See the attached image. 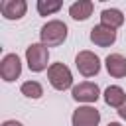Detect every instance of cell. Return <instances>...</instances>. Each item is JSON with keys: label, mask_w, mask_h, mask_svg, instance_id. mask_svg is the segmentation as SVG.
I'll use <instances>...</instances> for the list:
<instances>
[{"label": "cell", "mask_w": 126, "mask_h": 126, "mask_svg": "<svg viewBox=\"0 0 126 126\" xmlns=\"http://www.w3.org/2000/svg\"><path fill=\"white\" fill-rule=\"evenodd\" d=\"M69 28L63 20H47L39 28V41L47 47H57L67 41Z\"/></svg>", "instance_id": "obj_1"}, {"label": "cell", "mask_w": 126, "mask_h": 126, "mask_svg": "<svg viewBox=\"0 0 126 126\" xmlns=\"http://www.w3.org/2000/svg\"><path fill=\"white\" fill-rule=\"evenodd\" d=\"M26 65L32 73H43L49 69V47L41 41L30 43L26 47Z\"/></svg>", "instance_id": "obj_2"}, {"label": "cell", "mask_w": 126, "mask_h": 126, "mask_svg": "<svg viewBox=\"0 0 126 126\" xmlns=\"http://www.w3.org/2000/svg\"><path fill=\"white\" fill-rule=\"evenodd\" d=\"M47 81H49V85H51L55 91H59V93L71 91V89L75 87V79H73L71 69H69L65 63H61V61L49 65V69H47Z\"/></svg>", "instance_id": "obj_3"}, {"label": "cell", "mask_w": 126, "mask_h": 126, "mask_svg": "<svg viewBox=\"0 0 126 126\" xmlns=\"http://www.w3.org/2000/svg\"><path fill=\"white\" fill-rule=\"evenodd\" d=\"M75 67H77L79 75H83L85 79H91V77H96L100 73L102 63H100V57L94 51L83 49L75 55Z\"/></svg>", "instance_id": "obj_4"}, {"label": "cell", "mask_w": 126, "mask_h": 126, "mask_svg": "<svg viewBox=\"0 0 126 126\" xmlns=\"http://www.w3.org/2000/svg\"><path fill=\"white\" fill-rule=\"evenodd\" d=\"M100 96V87L93 81H81L71 89V98L79 104H94Z\"/></svg>", "instance_id": "obj_5"}, {"label": "cell", "mask_w": 126, "mask_h": 126, "mask_svg": "<svg viewBox=\"0 0 126 126\" xmlns=\"http://www.w3.org/2000/svg\"><path fill=\"white\" fill-rule=\"evenodd\" d=\"M100 110L94 104H79L71 114V126H98Z\"/></svg>", "instance_id": "obj_6"}, {"label": "cell", "mask_w": 126, "mask_h": 126, "mask_svg": "<svg viewBox=\"0 0 126 126\" xmlns=\"http://www.w3.org/2000/svg\"><path fill=\"white\" fill-rule=\"evenodd\" d=\"M22 75V59L18 53H6L0 59V77L4 83H14Z\"/></svg>", "instance_id": "obj_7"}, {"label": "cell", "mask_w": 126, "mask_h": 126, "mask_svg": "<svg viewBox=\"0 0 126 126\" xmlns=\"http://www.w3.org/2000/svg\"><path fill=\"white\" fill-rule=\"evenodd\" d=\"M116 37H118V32L116 30H110L102 24H96L91 28V33H89V39L96 45V47H110L116 43Z\"/></svg>", "instance_id": "obj_8"}, {"label": "cell", "mask_w": 126, "mask_h": 126, "mask_svg": "<svg viewBox=\"0 0 126 126\" xmlns=\"http://www.w3.org/2000/svg\"><path fill=\"white\" fill-rule=\"evenodd\" d=\"M28 2L26 0H2L0 2V14L8 22H18L26 16Z\"/></svg>", "instance_id": "obj_9"}, {"label": "cell", "mask_w": 126, "mask_h": 126, "mask_svg": "<svg viewBox=\"0 0 126 126\" xmlns=\"http://www.w3.org/2000/svg\"><path fill=\"white\" fill-rule=\"evenodd\" d=\"M106 73L114 79H124L126 77V57L122 53H108L104 59Z\"/></svg>", "instance_id": "obj_10"}, {"label": "cell", "mask_w": 126, "mask_h": 126, "mask_svg": "<svg viewBox=\"0 0 126 126\" xmlns=\"http://www.w3.org/2000/svg\"><path fill=\"white\" fill-rule=\"evenodd\" d=\"M102 100H104L106 106L118 110V108L126 102V91H124L120 85H108V87L102 91Z\"/></svg>", "instance_id": "obj_11"}, {"label": "cell", "mask_w": 126, "mask_h": 126, "mask_svg": "<svg viewBox=\"0 0 126 126\" xmlns=\"http://www.w3.org/2000/svg\"><path fill=\"white\" fill-rule=\"evenodd\" d=\"M93 10H94V4L91 0H77L69 6V16L75 22H85L93 16Z\"/></svg>", "instance_id": "obj_12"}, {"label": "cell", "mask_w": 126, "mask_h": 126, "mask_svg": "<svg viewBox=\"0 0 126 126\" xmlns=\"http://www.w3.org/2000/svg\"><path fill=\"white\" fill-rule=\"evenodd\" d=\"M100 24L110 30H118L124 24V12L118 8H104L100 12Z\"/></svg>", "instance_id": "obj_13"}, {"label": "cell", "mask_w": 126, "mask_h": 126, "mask_svg": "<svg viewBox=\"0 0 126 126\" xmlns=\"http://www.w3.org/2000/svg\"><path fill=\"white\" fill-rule=\"evenodd\" d=\"M20 93H22L26 98L37 100V98H41V96H43V85H41L39 81L30 79V81H24V83L20 85Z\"/></svg>", "instance_id": "obj_14"}, {"label": "cell", "mask_w": 126, "mask_h": 126, "mask_svg": "<svg viewBox=\"0 0 126 126\" xmlns=\"http://www.w3.org/2000/svg\"><path fill=\"white\" fill-rule=\"evenodd\" d=\"M63 8L61 0H37L35 2V10L39 16H53Z\"/></svg>", "instance_id": "obj_15"}, {"label": "cell", "mask_w": 126, "mask_h": 126, "mask_svg": "<svg viewBox=\"0 0 126 126\" xmlns=\"http://www.w3.org/2000/svg\"><path fill=\"white\" fill-rule=\"evenodd\" d=\"M0 126H24L20 120H16V118H10V120H4Z\"/></svg>", "instance_id": "obj_16"}, {"label": "cell", "mask_w": 126, "mask_h": 126, "mask_svg": "<svg viewBox=\"0 0 126 126\" xmlns=\"http://www.w3.org/2000/svg\"><path fill=\"white\" fill-rule=\"evenodd\" d=\"M116 112H118V116H120L122 120H126V102H124V104H122V106H120Z\"/></svg>", "instance_id": "obj_17"}, {"label": "cell", "mask_w": 126, "mask_h": 126, "mask_svg": "<svg viewBox=\"0 0 126 126\" xmlns=\"http://www.w3.org/2000/svg\"><path fill=\"white\" fill-rule=\"evenodd\" d=\"M106 126H122V124H120V122H116V120H112V122H108Z\"/></svg>", "instance_id": "obj_18"}]
</instances>
